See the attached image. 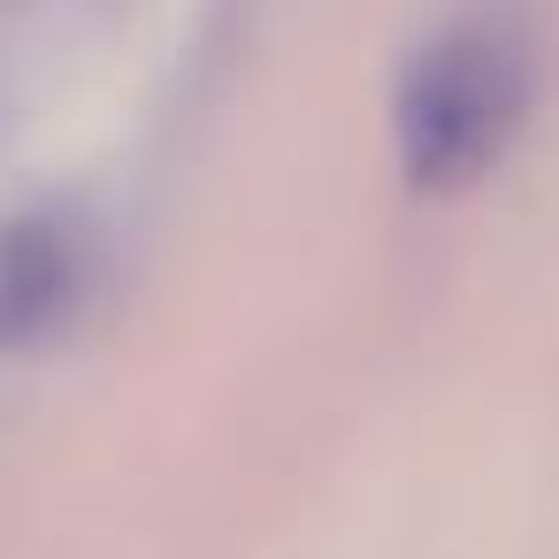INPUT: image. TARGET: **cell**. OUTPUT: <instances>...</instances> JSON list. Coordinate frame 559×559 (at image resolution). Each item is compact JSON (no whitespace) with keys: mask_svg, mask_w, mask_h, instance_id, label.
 <instances>
[{"mask_svg":"<svg viewBox=\"0 0 559 559\" xmlns=\"http://www.w3.org/2000/svg\"><path fill=\"white\" fill-rule=\"evenodd\" d=\"M536 24L521 0H475L452 24H437L399 93H391V139L414 192H467L506 162L536 108Z\"/></svg>","mask_w":559,"mask_h":559,"instance_id":"6da1fadb","label":"cell"},{"mask_svg":"<svg viewBox=\"0 0 559 559\" xmlns=\"http://www.w3.org/2000/svg\"><path fill=\"white\" fill-rule=\"evenodd\" d=\"M78 284L70 230L55 215H0V353L39 345Z\"/></svg>","mask_w":559,"mask_h":559,"instance_id":"7a4b0ae2","label":"cell"}]
</instances>
